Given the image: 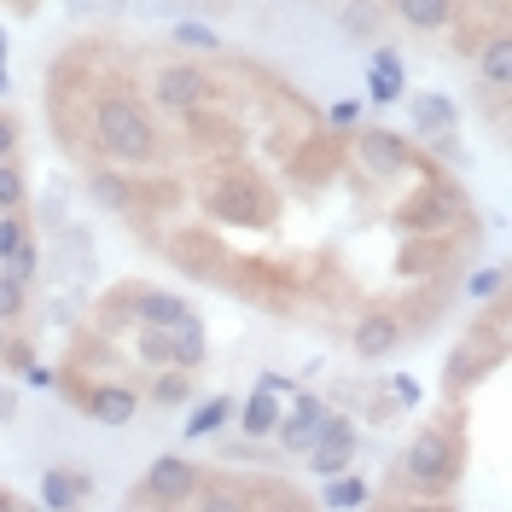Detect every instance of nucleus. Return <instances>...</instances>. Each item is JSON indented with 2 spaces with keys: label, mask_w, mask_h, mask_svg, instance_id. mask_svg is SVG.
<instances>
[{
  "label": "nucleus",
  "mask_w": 512,
  "mask_h": 512,
  "mask_svg": "<svg viewBox=\"0 0 512 512\" xmlns=\"http://www.w3.org/2000/svg\"><path fill=\"white\" fill-rule=\"evenodd\" d=\"M274 425H280V396L256 384L251 402H245V414H239V431H245V437L256 443V437H274Z\"/></svg>",
  "instance_id": "4468645a"
},
{
  "label": "nucleus",
  "mask_w": 512,
  "mask_h": 512,
  "mask_svg": "<svg viewBox=\"0 0 512 512\" xmlns=\"http://www.w3.org/2000/svg\"><path fill=\"white\" fill-rule=\"evenodd\" d=\"M204 489V472L181 460V454H158L152 466H146V478L134 483V495H128V507H192V495Z\"/></svg>",
  "instance_id": "20e7f679"
},
{
  "label": "nucleus",
  "mask_w": 512,
  "mask_h": 512,
  "mask_svg": "<svg viewBox=\"0 0 512 512\" xmlns=\"http://www.w3.org/2000/svg\"><path fill=\"white\" fill-rule=\"evenodd\" d=\"M18 507V495H12V489H0V512H12Z\"/></svg>",
  "instance_id": "58836bf2"
},
{
  "label": "nucleus",
  "mask_w": 512,
  "mask_h": 512,
  "mask_svg": "<svg viewBox=\"0 0 512 512\" xmlns=\"http://www.w3.org/2000/svg\"><path fill=\"white\" fill-rule=\"evenodd\" d=\"M140 361H146V367H175L169 326H140Z\"/></svg>",
  "instance_id": "4be33fe9"
},
{
  "label": "nucleus",
  "mask_w": 512,
  "mask_h": 512,
  "mask_svg": "<svg viewBox=\"0 0 512 512\" xmlns=\"http://www.w3.org/2000/svg\"><path fill=\"white\" fill-rule=\"evenodd\" d=\"M350 454H355V448L315 443V448H309V466H315V478H338V472H350Z\"/></svg>",
  "instance_id": "a878e982"
},
{
  "label": "nucleus",
  "mask_w": 512,
  "mask_h": 512,
  "mask_svg": "<svg viewBox=\"0 0 512 512\" xmlns=\"http://www.w3.org/2000/svg\"><path fill=\"white\" fill-rule=\"evenodd\" d=\"M0 210H24V175L12 169V158H0Z\"/></svg>",
  "instance_id": "cd10ccee"
},
{
  "label": "nucleus",
  "mask_w": 512,
  "mask_h": 512,
  "mask_svg": "<svg viewBox=\"0 0 512 512\" xmlns=\"http://www.w3.org/2000/svg\"><path fill=\"white\" fill-rule=\"evenodd\" d=\"M12 152H18V123L0 111V158H12Z\"/></svg>",
  "instance_id": "473e14b6"
},
{
  "label": "nucleus",
  "mask_w": 512,
  "mask_h": 512,
  "mask_svg": "<svg viewBox=\"0 0 512 512\" xmlns=\"http://www.w3.org/2000/svg\"><path fill=\"white\" fill-rule=\"evenodd\" d=\"M76 408L99 425H128L134 408H140V396L128 390V384H94V390H76Z\"/></svg>",
  "instance_id": "9d476101"
},
{
  "label": "nucleus",
  "mask_w": 512,
  "mask_h": 512,
  "mask_svg": "<svg viewBox=\"0 0 512 512\" xmlns=\"http://www.w3.org/2000/svg\"><path fill=\"white\" fill-rule=\"evenodd\" d=\"M396 396H402V402H419V384L408 379V373H396Z\"/></svg>",
  "instance_id": "e433bc0d"
},
{
  "label": "nucleus",
  "mask_w": 512,
  "mask_h": 512,
  "mask_svg": "<svg viewBox=\"0 0 512 512\" xmlns=\"http://www.w3.org/2000/svg\"><path fill=\"white\" fill-rule=\"evenodd\" d=\"M175 41H181V47H198V53H216V47H222V35L204 30V24H175Z\"/></svg>",
  "instance_id": "c756f323"
},
{
  "label": "nucleus",
  "mask_w": 512,
  "mask_h": 512,
  "mask_svg": "<svg viewBox=\"0 0 512 512\" xmlns=\"http://www.w3.org/2000/svg\"><path fill=\"white\" fill-rule=\"evenodd\" d=\"M478 76H483V88H495V94H507L512 88V41L501 30L478 47Z\"/></svg>",
  "instance_id": "ddd939ff"
},
{
  "label": "nucleus",
  "mask_w": 512,
  "mask_h": 512,
  "mask_svg": "<svg viewBox=\"0 0 512 512\" xmlns=\"http://www.w3.org/2000/svg\"><path fill=\"white\" fill-rule=\"evenodd\" d=\"M367 94L379 99V105L402 99V59H396L390 47H379V59H373V70H367Z\"/></svg>",
  "instance_id": "f3484780"
},
{
  "label": "nucleus",
  "mask_w": 512,
  "mask_h": 512,
  "mask_svg": "<svg viewBox=\"0 0 512 512\" xmlns=\"http://www.w3.org/2000/svg\"><path fill=\"white\" fill-rule=\"evenodd\" d=\"M326 507H338V512H350V507H367V483L361 478H326Z\"/></svg>",
  "instance_id": "5701e85b"
},
{
  "label": "nucleus",
  "mask_w": 512,
  "mask_h": 512,
  "mask_svg": "<svg viewBox=\"0 0 512 512\" xmlns=\"http://www.w3.org/2000/svg\"><path fill=\"white\" fill-rule=\"evenodd\" d=\"M355 146H361V163H367L373 175H402V169L414 163V146H408L402 134H390V128H367Z\"/></svg>",
  "instance_id": "9b49d317"
},
{
  "label": "nucleus",
  "mask_w": 512,
  "mask_h": 512,
  "mask_svg": "<svg viewBox=\"0 0 512 512\" xmlns=\"http://www.w3.org/2000/svg\"><path fill=\"white\" fill-rule=\"evenodd\" d=\"M233 408H239L233 396H210L204 408H192L187 414V437H210V431H222L227 419H233Z\"/></svg>",
  "instance_id": "aec40b11"
},
{
  "label": "nucleus",
  "mask_w": 512,
  "mask_h": 512,
  "mask_svg": "<svg viewBox=\"0 0 512 512\" xmlns=\"http://www.w3.org/2000/svg\"><path fill=\"white\" fill-rule=\"evenodd\" d=\"M355 117H361V105H355V99H338V105H332V128H350Z\"/></svg>",
  "instance_id": "72a5a7b5"
},
{
  "label": "nucleus",
  "mask_w": 512,
  "mask_h": 512,
  "mask_svg": "<svg viewBox=\"0 0 512 512\" xmlns=\"http://www.w3.org/2000/svg\"><path fill=\"white\" fill-rule=\"evenodd\" d=\"M169 344H175V367H187V373H198V367H204V332H198V320L169 326Z\"/></svg>",
  "instance_id": "6ab92c4d"
},
{
  "label": "nucleus",
  "mask_w": 512,
  "mask_h": 512,
  "mask_svg": "<svg viewBox=\"0 0 512 512\" xmlns=\"http://www.w3.org/2000/svg\"><path fill=\"white\" fill-rule=\"evenodd\" d=\"M204 216L262 227L268 216H274V192L262 187L256 175H245V169H227V175H216V181L204 187Z\"/></svg>",
  "instance_id": "f03ea898"
},
{
  "label": "nucleus",
  "mask_w": 512,
  "mask_h": 512,
  "mask_svg": "<svg viewBox=\"0 0 512 512\" xmlns=\"http://www.w3.org/2000/svg\"><path fill=\"white\" fill-rule=\"evenodd\" d=\"M152 94H158L163 111H198V105H210L216 99V76L210 70H198V64H163L158 82H152Z\"/></svg>",
  "instance_id": "423d86ee"
},
{
  "label": "nucleus",
  "mask_w": 512,
  "mask_h": 512,
  "mask_svg": "<svg viewBox=\"0 0 512 512\" xmlns=\"http://www.w3.org/2000/svg\"><path fill=\"white\" fill-rule=\"evenodd\" d=\"M30 344H6V361H0V367H18V373H24V367H30Z\"/></svg>",
  "instance_id": "f704fd0d"
},
{
  "label": "nucleus",
  "mask_w": 512,
  "mask_h": 512,
  "mask_svg": "<svg viewBox=\"0 0 512 512\" xmlns=\"http://www.w3.org/2000/svg\"><path fill=\"white\" fill-rule=\"evenodd\" d=\"M472 210H466V192L454 187V181H425V192H414L408 204H402V227L408 233H443L448 222H466Z\"/></svg>",
  "instance_id": "39448f33"
},
{
  "label": "nucleus",
  "mask_w": 512,
  "mask_h": 512,
  "mask_svg": "<svg viewBox=\"0 0 512 512\" xmlns=\"http://www.w3.org/2000/svg\"><path fill=\"white\" fill-rule=\"evenodd\" d=\"M396 6V18L408 24V30H448V18H454V0H390Z\"/></svg>",
  "instance_id": "2eb2a0df"
},
{
  "label": "nucleus",
  "mask_w": 512,
  "mask_h": 512,
  "mask_svg": "<svg viewBox=\"0 0 512 512\" xmlns=\"http://www.w3.org/2000/svg\"><path fill=\"white\" fill-rule=\"evenodd\" d=\"M402 320L390 315V309H373V315L355 320V355H367V361H379V355H390L396 344H402Z\"/></svg>",
  "instance_id": "f8f14e48"
},
{
  "label": "nucleus",
  "mask_w": 512,
  "mask_h": 512,
  "mask_svg": "<svg viewBox=\"0 0 512 512\" xmlns=\"http://www.w3.org/2000/svg\"><path fill=\"white\" fill-rule=\"evenodd\" d=\"M256 384H262V390H274V396H291V390H297V384H291L286 373H262Z\"/></svg>",
  "instance_id": "c9c22d12"
},
{
  "label": "nucleus",
  "mask_w": 512,
  "mask_h": 512,
  "mask_svg": "<svg viewBox=\"0 0 512 512\" xmlns=\"http://www.w3.org/2000/svg\"><path fill=\"white\" fill-rule=\"evenodd\" d=\"M227 286L239 291V297H251V303H262V309H274V315L291 303V286L274 262H239V274H233Z\"/></svg>",
  "instance_id": "0eeeda50"
},
{
  "label": "nucleus",
  "mask_w": 512,
  "mask_h": 512,
  "mask_svg": "<svg viewBox=\"0 0 512 512\" xmlns=\"http://www.w3.org/2000/svg\"><path fill=\"white\" fill-rule=\"evenodd\" d=\"M35 262H41V251L24 239L12 256H0V274H6V280H18V286H30V280H35Z\"/></svg>",
  "instance_id": "bb28decb"
},
{
  "label": "nucleus",
  "mask_w": 512,
  "mask_h": 512,
  "mask_svg": "<svg viewBox=\"0 0 512 512\" xmlns=\"http://www.w3.org/2000/svg\"><path fill=\"white\" fill-rule=\"evenodd\" d=\"M454 478H460V437L454 431H419L414 443L402 448V483L437 495Z\"/></svg>",
  "instance_id": "7ed1b4c3"
},
{
  "label": "nucleus",
  "mask_w": 512,
  "mask_h": 512,
  "mask_svg": "<svg viewBox=\"0 0 512 512\" xmlns=\"http://www.w3.org/2000/svg\"><path fill=\"white\" fill-rule=\"evenodd\" d=\"M297 396V414H280V425H274V443L291 448V454H303V448L315 443L320 431V414H326V396H315V390H291Z\"/></svg>",
  "instance_id": "1a4fd4ad"
},
{
  "label": "nucleus",
  "mask_w": 512,
  "mask_h": 512,
  "mask_svg": "<svg viewBox=\"0 0 512 512\" xmlns=\"http://www.w3.org/2000/svg\"><path fill=\"white\" fill-rule=\"evenodd\" d=\"M379 0H350V6H344V30L355 35V41H367V35L379 30Z\"/></svg>",
  "instance_id": "393cba45"
},
{
  "label": "nucleus",
  "mask_w": 512,
  "mask_h": 512,
  "mask_svg": "<svg viewBox=\"0 0 512 512\" xmlns=\"http://www.w3.org/2000/svg\"><path fill=\"white\" fill-rule=\"evenodd\" d=\"M0 94H6V30H0Z\"/></svg>",
  "instance_id": "4c0bfd02"
},
{
  "label": "nucleus",
  "mask_w": 512,
  "mask_h": 512,
  "mask_svg": "<svg viewBox=\"0 0 512 512\" xmlns=\"http://www.w3.org/2000/svg\"><path fill=\"white\" fill-rule=\"evenodd\" d=\"M123 303H134V309H123V315H134L140 326H181V320H192V303H187V297L158 291V286H128Z\"/></svg>",
  "instance_id": "6e6552de"
},
{
  "label": "nucleus",
  "mask_w": 512,
  "mask_h": 512,
  "mask_svg": "<svg viewBox=\"0 0 512 512\" xmlns=\"http://www.w3.org/2000/svg\"><path fill=\"white\" fill-rule=\"evenodd\" d=\"M466 291H472V297H495V291H501V268H483V274H472V280H466Z\"/></svg>",
  "instance_id": "2f4dec72"
},
{
  "label": "nucleus",
  "mask_w": 512,
  "mask_h": 512,
  "mask_svg": "<svg viewBox=\"0 0 512 512\" xmlns=\"http://www.w3.org/2000/svg\"><path fill=\"white\" fill-rule=\"evenodd\" d=\"M6 344H12V338H6V320H0V361H6Z\"/></svg>",
  "instance_id": "ea45409f"
},
{
  "label": "nucleus",
  "mask_w": 512,
  "mask_h": 512,
  "mask_svg": "<svg viewBox=\"0 0 512 512\" xmlns=\"http://www.w3.org/2000/svg\"><path fill=\"white\" fill-rule=\"evenodd\" d=\"M30 239V227H24V216L18 210H0V256H12L18 245Z\"/></svg>",
  "instance_id": "c85d7f7f"
},
{
  "label": "nucleus",
  "mask_w": 512,
  "mask_h": 512,
  "mask_svg": "<svg viewBox=\"0 0 512 512\" xmlns=\"http://www.w3.org/2000/svg\"><path fill=\"white\" fill-rule=\"evenodd\" d=\"M82 495H94V483L82 478V472H47V478H41V507H47V512L76 507Z\"/></svg>",
  "instance_id": "dca6fc26"
},
{
  "label": "nucleus",
  "mask_w": 512,
  "mask_h": 512,
  "mask_svg": "<svg viewBox=\"0 0 512 512\" xmlns=\"http://www.w3.org/2000/svg\"><path fill=\"white\" fill-rule=\"evenodd\" d=\"M163 379L152 384V396H146V402H158V408H181V402H192V373L187 367H175V373H169V367H158Z\"/></svg>",
  "instance_id": "412c9836"
},
{
  "label": "nucleus",
  "mask_w": 512,
  "mask_h": 512,
  "mask_svg": "<svg viewBox=\"0 0 512 512\" xmlns=\"http://www.w3.org/2000/svg\"><path fill=\"white\" fill-rule=\"evenodd\" d=\"M18 315H24V286L0 274V320H18Z\"/></svg>",
  "instance_id": "7c9ffc66"
},
{
  "label": "nucleus",
  "mask_w": 512,
  "mask_h": 512,
  "mask_svg": "<svg viewBox=\"0 0 512 512\" xmlns=\"http://www.w3.org/2000/svg\"><path fill=\"white\" fill-rule=\"evenodd\" d=\"M88 198L105 204V210H117V216L134 210V187H128L123 175H111V169H94V175H88Z\"/></svg>",
  "instance_id": "a211bd4d"
},
{
  "label": "nucleus",
  "mask_w": 512,
  "mask_h": 512,
  "mask_svg": "<svg viewBox=\"0 0 512 512\" xmlns=\"http://www.w3.org/2000/svg\"><path fill=\"white\" fill-rule=\"evenodd\" d=\"M414 123L443 134V128H454V105H448L443 94H419V99H414Z\"/></svg>",
  "instance_id": "b1692460"
},
{
  "label": "nucleus",
  "mask_w": 512,
  "mask_h": 512,
  "mask_svg": "<svg viewBox=\"0 0 512 512\" xmlns=\"http://www.w3.org/2000/svg\"><path fill=\"white\" fill-rule=\"evenodd\" d=\"M88 123H94V140H99V146H105L117 163H158L163 134H158V123H152V111H146L134 94H105V99H94Z\"/></svg>",
  "instance_id": "f257e3e1"
}]
</instances>
